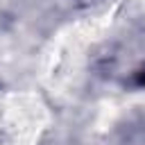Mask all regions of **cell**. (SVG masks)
<instances>
[{
	"mask_svg": "<svg viewBox=\"0 0 145 145\" xmlns=\"http://www.w3.org/2000/svg\"><path fill=\"white\" fill-rule=\"evenodd\" d=\"M136 84H138V86H145V68L138 70V75H136Z\"/></svg>",
	"mask_w": 145,
	"mask_h": 145,
	"instance_id": "obj_1",
	"label": "cell"
}]
</instances>
